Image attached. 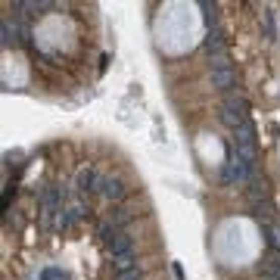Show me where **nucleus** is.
Listing matches in <instances>:
<instances>
[{"label":"nucleus","instance_id":"nucleus-1","mask_svg":"<svg viewBox=\"0 0 280 280\" xmlns=\"http://www.w3.org/2000/svg\"><path fill=\"white\" fill-rule=\"evenodd\" d=\"M234 143H237V159L246 168V178H255V162H258V149H255V128L243 125L234 131Z\"/></svg>","mask_w":280,"mask_h":280},{"label":"nucleus","instance_id":"nucleus-2","mask_svg":"<svg viewBox=\"0 0 280 280\" xmlns=\"http://www.w3.org/2000/svg\"><path fill=\"white\" fill-rule=\"evenodd\" d=\"M246 112H249L246 100H243L240 93H228L224 103H221V122L237 131V128H243V125H249V122H246Z\"/></svg>","mask_w":280,"mask_h":280},{"label":"nucleus","instance_id":"nucleus-3","mask_svg":"<svg viewBox=\"0 0 280 280\" xmlns=\"http://www.w3.org/2000/svg\"><path fill=\"white\" fill-rule=\"evenodd\" d=\"M97 190H100L109 202H122V199L128 196V187H125V181H122V178H100Z\"/></svg>","mask_w":280,"mask_h":280},{"label":"nucleus","instance_id":"nucleus-4","mask_svg":"<svg viewBox=\"0 0 280 280\" xmlns=\"http://www.w3.org/2000/svg\"><path fill=\"white\" fill-rule=\"evenodd\" d=\"M243 178H246V168H243V162L234 159V156H228V159H224V165H221V184H224V187H234V184L243 181Z\"/></svg>","mask_w":280,"mask_h":280},{"label":"nucleus","instance_id":"nucleus-5","mask_svg":"<svg viewBox=\"0 0 280 280\" xmlns=\"http://www.w3.org/2000/svg\"><path fill=\"white\" fill-rule=\"evenodd\" d=\"M205 53L212 56V60H221V56H228L224 50H228V37H224V31L221 28H212L209 34H205Z\"/></svg>","mask_w":280,"mask_h":280},{"label":"nucleus","instance_id":"nucleus-6","mask_svg":"<svg viewBox=\"0 0 280 280\" xmlns=\"http://www.w3.org/2000/svg\"><path fill=\"white\" fill-rule=\"evenodd\" d=\"M212 87L224 90V97L234 93V87H237V72H234V69H215V72H212Z\"/></svg>","mask_w":280,"mask_h":280},{"label":"nucleus","instance_id":"nucleus-7","mask_svg":"<svg viewBox=\"0 0 280 280\" xmlns=\"http://www.w3.org/2000/svg\"><path fill=\"white\" fill-rule=\"evenodd\" d=\"M109 252H112V258H116V255H128V252H134V240H131L128 234H119L116 240H112Z\"/></svg>","mask_w":280,"mask_h":280},{"label":"nucleus","instance_id":"nucleus-8","mask_svg":"<svg viewBox=\"0 0 280 280\" xmlns=\"http://www.w3.org/2000/svg\"><path fill=\"white\" fill-rule=\"evenodd\" d=\"M97 184H100V175L93 168H84L78 175V190H97Z\"/></svg>","mask_w":280,"mask_h":280},{"label":"nucleus","instance_id":"nucleus-9","mask_svg":"<svg viewBox=\"0 0 280 280\" xmlns=\"http://www.w3.org/2000/svg\"><path fill=\"white\" fill-rule=\"evenodd\" d=\"M261 231H265V237H268V246L274 249V252H280V224H261Z\"/></svg>","mask_w":280,"mask_h":280},{"label":"nucleus","instance_id":"nucleus-10","mask_svg":"<svg viewBox=\"0 0 280 280\" xmlns=\"http://www.w3.org/2000/svg\"><path fill=\"white\" fill-rule=\"evenodd\" d=\"M112 265H116V271L122 274V271L137 268V258H134V252H128V255H116V258H112Z\"/></svg>","mask_w":280,"mask_h":280},{"label":"nucleus","instance_id":"nucleus-11","mask_svg":"<svg viewBox=\"0 0 280 280\" xmlns=\"http://www.w3.org/2000/svg\"><path fill=\"white\" fill-rule=\"evenodd\" d=\"M261 277L280 280V258H265V265H261Z\"/></svg>","mask_w":280,"mask_h":280},{"label":"nucleus","instance_id":"nucleus-12","mask_svg":"<svg viewBox=\"0 0 280 280\" xmlns=\"http://www.w3.org/2000/svg\"><path fill=\"white\" fill-rule=\"evenodd\" d=\"M128 221H131V212H128V209H122V205H119V209L112 212V228H125Z\"/></svg>","mask_w":280,"mask_h":280},{"label":"nucleus","instance_id":"nucleus-13","mask_svg":"<svg viewBox=\"0 0 280 280\" xmlns=\"http://www.w3.org/2000/svg\"><path fill=\"white\" fill-rule=\"evenodd\" d=\"M202 10H205V25H209V31H212V28H218V7L202 4Z\"/></svg>","mask_w":280,"mask_h":280},{"label":"nucleus","instance_id":"nucleus-14","mask_svg":"<svg viewBox=\"0 0 280 280\" xmlns=\"http://www.w3.org/2000/svg\"><path fill=\"white\" fill-rule=\"evenodd\" d=\"M41 280H69L66 271H53V268H44L41 271Z\"/></svg>","mask_w":280,"mask_h":280},{"label":"nucleus","instance_id":"nucleus-15","mask_svg":"<svg viewBox=\"0 0 280 280\" xmlns=\"http://www.w3.org/2000/svg\"><path fill=\"white\" fill-rule=\"evenodd\" d=\"M119 280H140V268H131V271H122Z\"/></svg>","mask_w":280,"mask_h":280},{"label":"nucleus","instance_id":"nucleus-16","mask_svg":"<svg viewBox=\"0 0 280 280\" xmlns=\"http://www.w3.org/2000/svg\"><path fill=\"white\" fill-rule=\"evenodd\" d=\"M261 280H274V277H261Z\"/></svg>","mask_w":280,"mask_h":280}]
</instances>
